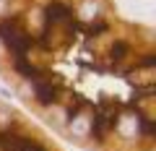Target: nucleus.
<instances>
[{
	"label": "nucleus",
	"mask_w": 156,
	"mask_h": 151,
	"mask_svg": "<svg viewBox=\"0 0 156 151\" xmlns=\"http://www.w3.org/2000/svg\"><path fill=\"white\" fill-rule=\"evenodd\" d=\"M11 70H13V76L21 81V86H26V84H34V81L44 78L52 68L42 65V63L37 60V55H29V57H11Z\"/></svg>",
	"instance_id": "obj_2"
},
{
	"label": "nucleus",
	"mask_w": 156,
	"mask_h": 151,
	"mask_svg": "<svg viewBox=\"0 0 156 151\" xmlns=\"http://www.w3.org/2000/svg\"><path fill=\"white\" fill-rule=\"evenodd\" d=\"M0 151H62L21 112L0 104Z\"/></svg>",
	"instance_id": "obj_1"
}]
</instances>
